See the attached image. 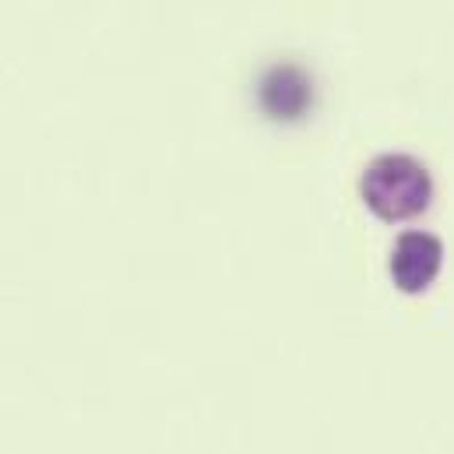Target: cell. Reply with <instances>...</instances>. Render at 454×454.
Wrapping results in <instances>:
<instances>
[{"instance_id": "1", "label": "cell", "mask_w": 454, "mask_h": 454, "mask_svg": "<svg viewBox=\"0 0 454 454\" xmlns=\"http://www.w3.org/2000/svg\"><path fill=\"white\" fill-rule=\"evenodd\" d=\"M363 198L380 219L402 223L430 205L434 180L427 166L416 162L412 155H380L363 173Z\"/></svg>"}, {"instance_id": "2", "label": "cell", "mask_w": 454, "mask_h": 454, "mask_svg": "<svg viewBox=\"0 0 454 454\" xmlns=\"http://www.w3.org/2000/svg\"><path fill=\"white\" fill-rule=\"evenodd\" d=\"M444 264V247L430 232H405L391 250V278L405 293L427 289Z\"/></svg>"}]
</instances>
